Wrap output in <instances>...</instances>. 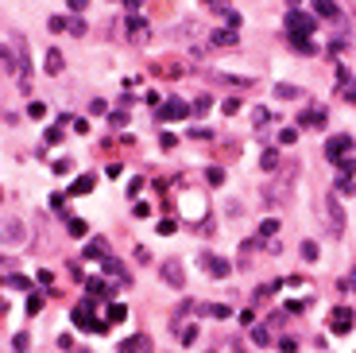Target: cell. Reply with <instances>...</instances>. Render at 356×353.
Here are the masks:
<instances>
[{"instance_id": "cell-6", "label": "cell", "mask_w": 356, "mask_h": 353, "mask_svg": "<svg viewBox=\"0 0 356 353\" xmlns=\"http://www.w3.org/2000/svg\"><path fill=\"white\" fill-rule=\"evenodd\" d=\"M186 113H190V105H186V101H178V97H171L163 109H159V116H163V121H182Z\"/></svg>"}, {"instance_id": "cell-37", "label": "cell", "mask_w": 356, "mask_h": 353, "mask_svg": "<svg viewBox=\"0 0 356 353\" xmlns=\"http://www.w3.org/2000/svg\"><path fill=\"white\" fill-rule=\"evenodd\" d=\"M8 283H12V287H16V291H27V287H31V283H27V280H24V276H12V280H8Z\"/></svg>"}, {"instance_id": "cell-46", "label": "cell", "mask_w": 356, "mask_h": 353, "mask_svg": "<svg viewBox=\"0 0 356 353\" xmlns=\"http://www.w3.org/2000/svg\"><path fill=\"white\" fill-rule=\"evenodd\" d=\"M0 283H4V276H0Z\"/></svg>"}, {"instance_id": "cell-19", "label": "cell", "mask_w": 356, "mask_h": 353, "mask_svg": "<svg viewBox=\"0 0 356 353\" xmlns=\"http://www.w3.org/2000/svg\"><path fill=\"white\" fill-rule=\"evenodd\" d=\"M275 93H279L283 101H295V97H302V89H298V86H287V82H283V86H275Z\"/></svg>"}, {"instance_id": "cell-15", "label": "cell", "mask_w": 356, "mask_h": 353, "mask_svg": "<svg viewBox=\"0 0 356 353\" xmlns=\"http://www.w3.org/2000/svg\"><path fill=\"white\" fill-rule=\"evenodd\" d=\"M313 12L325 16V19H337V4H333V0H313Z\"/></svg>"}, {"instance_id": "cell-44", "label": "cell", "mask_w": 356, "mask_h": 353, "mask_svg": "<svg viewBox=\"0 0 356 353\" xmlns=\"http://www.w3.org/2000/svg\"><path fill=\"white\" fill-rule=\"evenodd\" d=\"M287 4H290V8H298V4H302V0H287Z\"/></svg>"}, {"instance_id": "cell-8", "label": "cell", "mask_w": 356, "mask_h": 353, "mask_svg": "<svg viewBox=\"0 0 356 353\" xmlns=\"http://www.w3.org/2000/svg\"><path fill=\"white\" fill-rule=\"evenodd\" d=\"M163 283H171V287H182V264H178V260H166L163 264Z\"/></svg>"}, {"instance_id": "cell-1", "label": "cell", "mask_w": 356, "mask_h": 353, "mask_svg": "<svg viewBox=\"0 0 356 353\" xmlns=\"http://www.w3.org/2000/svg\"><path fill=\"white\" fill-rule=\"evenodd\" d=\"M313 27H318V24H313V16H306V12L290 8V16H287V31H290V35H306V39H310V35H313Z\"/></svg>"}, {"instance_id": "cell-3", "label": "cell", "mask_w": 356, "mask_h": 353, "mask_svg": "<svg viewBox=\"0 0 356 353\" xmlns=\"http://www.w3.org/2000/svg\"><path fill=\"white\" fill-rule=\"evenodd\" d=\"M201 268H205L213 280H228V272H233V268H228L221 256H213V252H201Z\"/></svg>"}, {"instance_id": "cell-35", "label": "cell", "mask_w": 356, "mask_h": 353, "mask_svg": "<svg viewBox=\"0 0 356 353\" xmlns=\"http://www.w3.org/2000/svg\"><path fill=\"white\" fill-rule=\"evenodd\" d=\"M295 140H298L295 128H283V132H279V144H295Z\"/></svg>"}, {"instance_id": "cell-24", "label": "cell", "mask_w": 356, "mask_h": 353, "mask_svg": "<svg viewBox=\"0 0 356 353\" xmlns=\"http://www.w3.org/2000/svg\"><path fill=\"white\" fill-rule=\"evenodd\" d=\"M27 116H31V121H43V116H47V105H43V101H31V105H27Z\"/></svg>"}, {"instance_id": "cell-26", "label": "cell", "mask_w": 356, "mask_h": 353, "mask_svg": "<svg viewBox=\"0 0 356 353\" xmlns=\"http://www.w3.org/2000/svg\"><path fill=\"white\" fill-rule=\"evenodd\" d=\"M252 342H256V345H267V342H271L267 326H256V330H252Z\"/></svg>"}, {"instance_id": "cell-20", "label": "cell", "mask_w": 356, "mask_h": 353, "mask_svg": "<svg viewBox=\"0 0 356 353\" xmlns=\"http://www.w3.org/2000/svg\"><path fill=\"white\" fill-rule=\"evenodd\" d=\"M47 74H62V54L58 51H47Z\"/></svg>"}, {"instance_id": "cell-39", "label": "cell", "mask_w": 356, "mask_h": 353, "mask_svg": "<svg viewBox=\"0 0 356 353\" xmlns=\"http://www.w3.org/2000/svg\"><path fill=\"white\" fill-rule=\"evenodd\" d=\"M252 116H256V124H260V128H263V124H267V121H271V113H267V109H256V113H252Z\"/></svg>"}, {"instance_id": "cell-34", "label": "cell", "mask_w": 356, "mask_h": 353, "mask_svg": "<svg viewBox=\"0 0 356 353\" xmlns=\"http://www.w3.org/2000/svg\"><path fill=\"white\" fill-rule=\"evenodd\" d=\"M39 310H43V299H39V295H31V299H27V315H39Z\"/></svg>"}, {"instance_id": "cell-27", "label": "cell", "mask_w": 356, "mask_h": 353, "mask_svg": "<svg viewBox=\"0 0 356 353\" xmlns=\"http://www.w3.org/2000/svg\"><path fill=\"white\" fill-rule=\"evenodd\" d=\"M205 179H209L213 186H221V183H225V171H221V167H209V171H205Z\"/></svg>"}, {"instance_id": "cell-36", "label": "cell", "mask_w": 356, "mask_h": 353, "mask_svg": "<svg viewBox=\"0 0 356 353\" xmlns=\"http://www.w3.org/2000/svg\"><path fill=\"white\" fill-rule=\"evenodd\" d=\"M221 109H225L228 116H233V113H240V97H228V101H225V105H221Z\"/></svg>"}, {"instance_id": "cell-22", "label": "cell", "mask_w": 356, "mask_h": 353, "mask_svg": "<svg viewBox=\"0 0 356 353\" xmlns=\"http://www.w3.org/2000/svg\"><path fill=\"white\" fill-rule=\"evenodd\" d=\"M290 47H295V51H302V54H313V43L306 35H290Z\"/></svg>"}, {"instance_id": "cell-43", "label": "cell", "mask_w": 356, "mask_h": 353, "mask_svg": "<svg viewBox=\"0 0 356 353\" xmlns=\"http://www.w3.org/2000/svg\"><path fill=\"white\" fill-rule=\"evenodd\" d=\"M66 4H70V12H81V8L89 4V0H66Z\"/></svg>"}, {"instance_id": "cell-7", "label": "cell", "mask_w": 356, "mask_h": 353, "mask_svg": "<svg viewBox=\"0 0 356 353\" xmlns=\"http://www.w3.org/2000/svg\"><path fill=\"white\" fill-rule=\"evenodd\" d=\"M325 210H329L333 233H341V229H345V210H341V202H337V198H325Z\"/></svg>"}, {"instance_id": "cell-31", "label": "cell", "mask_w": 356, "mask_h": 353, "mask_svg": "<svg viewBox=\"0 0 356 353\" xmlns=\"http://www.w3.org/2000/svg\"><path fill=\"white\" fill-rule=\"evenodd\" d=\"M275 233H279V221H263L260 225V237H275Z\"/></svg>"}, {"instance_id": "cell-9", "label": "cell", "mask_w": 356, "mask_h": 353, "mask_svg": "<svg viewBox=\"0 0 356 353\" xmlns=\"http://www.w3.org/2000/svg\"><path fill=\"white\" fill-rule=\"evenodd\" d=\"M128 39H136V43L148 39V19L143 16H128Z\"/></svg>"}, {"instance_id": "cell-11", "label": "cell", "mask_w": 356, "mask_h": 353, "mask_svg": "<svg viewBox=\"0 0 356 353\" xmlns=\"http://www.w3.org/2000/svg\"><path fill=\"white\" fill-rule=\"evenodd\" d=\"M209 43H213V47H236V31H233V27H221V31L209 35Z\"/></svg>"}, {"instance_id": "cell-40", "label": "cell", "mask_w": 356, "mask_h": 353, "mask_svg": "<svg viewBox=\"0 0 356 353\" xmlns=\"http://www.w3.org/2000/svg\"><path fill=\"white\" fill-rule=\"evenodd\" d=\"M159 144H163V148H166V151H171V148H174V144H178V140H174V136H171V132H163V136H159Z\"/></svg>"}, {"instance_id": "cell-33", "label": "cell", "mask_w": 356, "mask_h": 353, "mask_svg": "<svg viewBox=\"0 0 356 353\" xmlns=\"http://www.w3.org/2000/svg\"><path fill=\"white\" fill-rule=\"evenodd\" d=\"M174 229H178V221H174V218L171 221H159V233H163V237H171Z\"/></svg>"}, {"instance_id": "cell-21", "label": "cell", "mask_w": 356, "mask_h": 353, "mask_svg": "<svg viewBox=\"0 0 356 353\" xmlns=\"http://www.w3.org/2000/svg\"><path fill=\"white\" fill-rule=\"evenodd\" d=\"M86 256H93V260H104V241L93 237V241H89V248H86Z\"/></svg>"}, {"instance_id": "cell-41", "label": "cell", "mask_w": 356, "mask_h": 353, "mask_svg": "<svg viewBox=\"0 0 356 353\" xmlns=\"http://www.w3.org/2000/svg\"><path fill=\"white\" fill-rule=\"evenodd\" d=\"M12 345H16L19 353H24V349H27V334H16V338H12Z\"/></svg>"}, {"instance_id": "cell-18", "label": "cell", "mask_w": 356, "mask_h": 353, "mask_svg": "<svg viewBox=\"0 0 356 353\" xmlns=\"http://www.w3.org/2000/svg\"><path fill=\"white\" fill-rule=\"evenodd\" d=\"M337 171L352 179V175H356V155H341V159H337Z\"/></svg>"}, {"instance_id": "cell-2", "label": "cell", "mask_w": 356, "mask_h": 353, "mask_svg": "<svg viewBox=\"0 0 356 353\" xmlns=\"http://www.w3.org/2000/svg\"><path fill=\"white\" fill-rule=\"evenodd\" d=\"M348 151H352V136H329V140H325V159H329V163H337L341 155H348Z\"/></svg>"}, {"instance_id": "cell-30", "label": "cell", "mask_w": 356, "mask_h": 353, "mask_svg": "<svg viewBox=\"0 0 356 353\" xmlns=\"http://www.w3.org/2000/svg\"><path fill=\"white\" fill-rule=\"evenodd\" d=\"M198 342V326H182V345H194Z\"/></svg>"}, {"instance_id": "cell-38", "label": "cell", "mask_w": 356, "mask_h": 353, "mask_svg": "<svg viewBox=\"0 0 356 353\" xmlns=\"http://www.w3.org/2000/svg\"><path fill=\"white\" fill-rule=\"evenodd\" d=\"M89 295H109V287H104L101 280H93V283H89Z\"/></svg>"}, {"instance_id": "cell-25", "label": "cell", "mask_w": 356, "mask_h": 353, "mask_svg": "<svg viewBox=\"0 0 356 353\" xmlns=\"http://www.w3.org/2000/svg\"><path fill=\"white\" fill-rule=\"evenodd\" d=\"M209 109H213V97H205V93H201V97L194 101V113H198V116H205Z\"/></svg>"}, {"instance_id": "cell-4", "label": "cell", "mask_w": 356, "mask_h": 353, "mask_svg": "<svg viewBox=\"0 0 356 353\" xmlns=\"http://www.w3.org/2000/svg\"><path fill=\"white\" fill-rule=\"evenodd\" d=\"M329 330H333V334H348V330H352V310H348V307H337V310L329 315Z\"/></svg>"}, {"instance_id": "cell-23", "label": "cell", "mask_w": 356, "mask_h": 353, "mask_svg": "<svg viewBox=\"0 0 356 353\" xmlns=\"http://www.w3.org/2000/svg\"><path fill=\"white\" fill-rule=\"evenodd\" d=\"M337 194H341V198L356 194V186H352V179H348V175H341V179H337Z\"/></svg>"}, {"instance_id": "cell-45", "label": "cell", "mask_w": 356, "mask_h": 353, "mask_svg": "<svg viewBox=\"0 0 356 353\" xmlns=\"http://www.w3.org/2000/svg\"><path fill=\"white\" fill-rule=\"evenodd\" d=\"M352 287H356V272H352Z\"/></svg>"}, {"instance_id": "cell-5", "label": "cell", "mask_w": 356, "mask_h": 353, "mask_svg": "<svg viewBox=\"0 0 356 353\" xmlns=\"http://www.w3.org/2000/svg\"><path fill=\"white\" fill-rule=\"evenodd\" d=\"M24 237H27L24 221H4V225H0V241H4V245H19Z\"/></svg>"}, {"instance_id": "cell-13", "label": "cell", "mask_w": 356, "mask_h": 353, "mask_svg": "<svg viewBox=\"0 0 356 353\" xmlns=\"http://www.w3.org/2000/svg\"><path fill=\"white\" fill-rule=\"evenodd\" d=\"M201 315H209V318H228L233 315V307H225V303H201Z\"/></svg>"}, {"instance_id": "cell-10", "label": "cell", "mask_w": 356, "mask_h": 353, "mask_svg": "<svg viewBox=\"0 0 356 353\" xmlns=\"http://www.w3.org/2000/svg\"><path fill=\"white\" fill-rule=\"evenodd\" d=\"M298 124H302V128H325V109H306V113L298 116Z\"/></svg>"}, {"instance_id": "cell-29", "label": "cell", "mask_w": 356, "mask_h": 353, "mask_svg": "<svg viewBox=\"0 0 356 353\" xmlns=\"http://www.w3.org/2000/svg\"><path fill=\"white\" fill-rule=\"evenodd\" d=\"M66 31L70 35H86V24H81V19H66Z\"/></svg>"}, {"instance_id": "cell-16", "label": "cell", "mask_w": 356, "mask_h": 353, "mask_svg": "<svg viewBox=\"0 0 356 353\" xmlns=\"http://www.w3.org/2000/svg\"><path fill=\"white\" fill-rule=\"evenodd\" d=\"M124 318H128V307H124V303H109V326H113V322H124Z\"/></svg>"}, {"instance_id": "cell-14", "label": "cell", "mask_w": 356, "mask_h": 353, "mask_svg": "<svg viewBox=\"0 0 356 353\" xmlns=\"http://www.w3.org/2000/svg\"><path fill=\"white\" fill-rule=\"evenodd\" d=\"M93 186H97L93 175H78V179H74V186H70V194H89Z\"/></svg>"}, {"instance_id": "cell-17", "label": "cell", "mask_w": 356, "mask_h": 353, "mask_svg": "<svg viewBox=\"0 0 356 353\" xmlns=\"http://www.w3.org/2000/svg\"><path fill=\"white\" fill-rule=\"evenodd\" d=\"M260 167H263V171H275V167H279V151H275V148H267V151L260 155Z\"/></svg>"}, {"instance_id": "cell-12", "label": "cell", "mask_w": 356, "mask_h": 353, "mask_svg": "<svg viewBox=\"0 0 356 353\" xmlns=\"http://www.w3.org/2000/svg\"><path fill=\"white\" fill-rule=\"evenodd\" d=\"M120 353H151V345H148L143 334H136V338H128V342L120 345Z\"/></svg>"}, {"instance_id": "cell-42", "label": "cell", "mask_w": 356, "mask_h": 353, "mask_svg": "<svg viewBox=\"0 0 356 353\" xmlns=\"http://www.w3.org/2000/svg\"><path fill=\"white\" fill-rule=\"evenodd\" d=\"M345 97H348V101L356 105V82H348V86H345Z\"/></svg>"}, {"instance_id": "cell-32", "label": "cell", "mask_w": 356, "mask_h": 353, "mask_svg": "<svg viewBox=\"0 0 356 353\" xmlns=\"http://www.w3.org/2000/svg\"><path fill=\"white\" fill-rule=\"evenodd\" d=\"M70 233H74V237H86V221H78V218H74V221H70Z\"/></svg>"}, {"instance_id": "cell-28", "label": "cell", "mask_w": 356, "mask_h": 353, "mask_svg": "<svg viewBox=\"0 0 356 353\" xmlns=\"http://www.w3.org/2000/svg\"><path fill=\"white\" fill-rule=\"evenodd\" d=\"M302 260H318V245L313 241H302Z\"/></svg>"}]
</instances>
